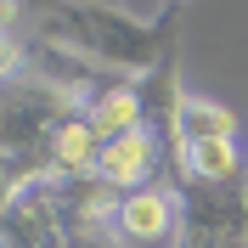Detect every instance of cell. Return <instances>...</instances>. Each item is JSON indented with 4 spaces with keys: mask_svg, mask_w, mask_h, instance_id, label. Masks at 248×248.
Instances as JSON below:
<instances>
[{
    "mask_svg": "<svg viewBox=\"0 0 248 248\" xmlns=\"http://www.w3.org/2000/svg\"><path fill=\"white\" fill-rule=\"evenodd\" d=\"M79 113L74 96H62L46 79H12L6 85V192L40 186L57 175V130Z\"/></svg>",
    "mask_w": 248,
    "mask_h": 248,
    "instance_id": "obj_2",
    "label": "cell"
},
{
    "mask_svg": "<svg viewBox=\"0 0 248 248\" xmlns=\"http://www.w3.org/2000/svg\"><path fill=\"white\" fill-rule=\"evenodd\" d=\"M51 158H57V181L96 175V158H102V136H96V124L85 119V113H74V119L57 130V147H51Z\"/></svg>",
    "mask_w": 248,
    "mask_h": 248,
    "instance_id": "obj_7",
    "label": "cell"
},
{
    "mask_svg": "<svg viewBox=\"0 0 248 248\" xmlns=\"http://www.w3.org/2000/svg\"><path fill=\"white\" fill-rule=\"evenodd\" d=\"M119 237L124 243H170L181 237V192H175V181H153L141 186V192H130V198L119 203Z\"/></svg>",
    "mask_w": 248,
    "mask_h": 248,
    "instance_id": "obj_5",
    "label": "cell"
},
{
    "mask_svg": "<svg viewBox=\"0 0 248 248\" xmlns=\"http://www.w3.org/2000/svg\"><path fill=\"white\" fill-rule=\"evenodd\" d=\"M175 192H181V237L248 243V181L215 186V181H198V175H181Z\"/></svg>",
    "mask_w": 248,
    "mask_h": 248,
    "instance_id": "obj_3",
    "label": "cell"
},
{
    "mask_svg": "<svg viewBox=\"0 0 248 248\" xmlns=\"http://www.w3.org/2000/svg\"><path fill=\"white\" fill-rule=\"evenodd\" d=\"M181 175H198V181H215V186L248 181V175H243V153H237V141H209V147H192Z\"/></svg>",
    "mask_w": 248,
    "mask_h": 248,
    "instance_id": "obj_8",
    "label": "cell"
},
{
    "mask_svg": "<svg viewBox=\"0 0 248 248\" xmlns=\"http://www.w3.org/2000/svg\"><path fill=\"white\" fill-rule=\"evenodd\" d=\"M6 248H74L46 181L23 186V192H6Z\"/></svg>",
    "mask_w": 248,
    "mask_h": 248,
    "instance_id": "obj_6",
    "label": "cell"
},
{
    "mask_svg": "<svg viewBox=\"0 0 248 248\" xmlns=\"http://www.w3.org/2000/svg\"><path fill=\"white\" fill-rule=\"evenodd\" d=\"M96 175H102L119 198H130V192H141V186H153V181H170L164 141H158L147 124H141V130H130V136H119V141H102Z\"/></svg>",
    "mask_w": 248,
    "mask_h": 248,
    "instance_id": "obj_4",
    "label": "cell"
},
{
    "mask_svg": "<svg viewBox=\"0 0 248 248\" xmlns=\"http://www.w3.org/2000/svg\"><path fill=\"white\" fill-rule=\"evenodd\" d=\"M175 248H248V243H226V237H181Z\"/></svg>",
    "mask_w": 248,
    "mask_h": 248,
    "instance_id": "obj_10",
    "label": "cell"
},
{
    "mask_svg": "<svg viewBox=\"0 0 248 248\" xmlns=\"http://www.w3.org/2000/svg\"><path fill=\"white\" fill-rule=\"evenodd\" d=\"M46 34L74 46L79 57H91L96 68L147 79L158 62H170V23H141L113 0H62L46 17Z\"/></svg>",
    "mask_w": 248,
    "mask_h": 248,
    "instance_id": "obj_1",
    "label": "cell"
},
{
    "mask_svg": "<svg viewBox=\"0 0 248 248\" xmlns=\"http://www.w3.org/2000/svg\"><path fill=\"white\" fill-rule=\"evenodd\" d=\"M74 248H130V243L119 237V226H108V232H91V237H79Z\"/></svg>",
    "mask_w": 248,
    "mask_h": 248,
    "instance_id": "obj_9",
    "label": "cell"
}]
</instances>
